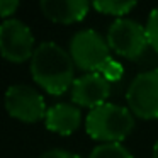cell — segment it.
<instances>
[{"mask_svg": "<svg viewBox=\"0 0 158 158\" xmlns=\"http://www.w3.org/2000/svg\"><path fill=\"white\" fill-rule=\"evenodd\" d=\"M110 94V82L99 72H89L77 77L72 83V99L77 106L94 107L106 102Z\"/></svg>", "mask_w": 158, "mask_h": 158, "instance_id": "obj_8", "label": "cell"}, {"mask_svg": "<svg viewBox=\"0 0 158 158\" xmlns=\"http://www.w3.org/2000/svg\"><path fill=\"white\" fill-rule=\"evenodd\" d=\"M126 100L129 110L138 117H158V68L138 73L126 90Z\"/></svg>", "mask_w": 158, "mask_h": 158, "instance_id": "obj_5", "label": "cell"}, {"mask_svg": "<svg viewBox=\"0 0 158 158\" xmlns=\"http://www.w3.org/2000/svg\"><path fill=\"white\" fill-rule=\"evenodd\" d=\"M100 73L104 75V78H106L107 82H117V80H121V77H123L124 68L117 60L112 58V60L107 61V65L104 66L102 70H100Z\"/></svg>", "mask_w": 158, "mask_h": 158, "instance_id": "obj_14", "label": "cell"}, {"mask_svg": "<svg viewBox=\"0 0 158 158\" xmlns=\"http://www.w3.org/2000/svg\"><path fill=\"white\" fill-rule=\"evenodd\" d=\"M31 75L51 95H61L73 83V58L55 41L36 46L31 58Z\"/></svg>", "mask_w": 158, "mask_h": 158, "instance_id": "obj_1", "label": "cell"}, {"mask_svg": "<svg viewBox=\"0 0 158 158\" xmlns=\"http://www.w3.org/2000/svg\"><path fill=\"white\" fill-rule=\"evenodd\" d=\"M134 127V117L127 107L104 102L87 112L85 131L102 143H121Z\"/></svg>", "mask_w": 158, "mask_h": 158, "instance_id": "obj_2", "label": "cell"}, {"mask_svg": "<svg viewBox=\"0 0 158 158\" xmlns=\"http://www.w3.org/2000/svg\"><path fill=\"white\" fill-rule=\"evenodd\" d=\"M107 44L116 55L134 60L150 46L146 29L129 17H119L107 29Z\"/></svg>", "mask_w": 158, "mask_h": 158, "instance_id": "obj_4", "label": "cell"}, {"mask_svg": "<svg viewBox=\"0 0 158 158\" xmlns=\"http://www.w3.org/2000/svg\"><path fill=\"white\" fill-rule=\"evenodd\" d=\"M92 5L97 10L104 12V14H109V15H116L119 19L124 14H127L136 5V2L134 0H127V2H123V0H95Z\"/></svg>", "mask_w": 158, "mask_h": 158, "instance_id": "obj_12", "label": "cell"}, {"mask_svg": "<svg viewBox=\"0 0 158 158\" xmlns=\"http://www.w3.org/2000/svg\"><path fill=\"white\" fill-rule=\"evenodd\" d=\"M70 55L78 68L89 72H99L107 65L110 56V48L107 41L95 29H80L70 39Z\"/></svg>", "mask_w": 158, "mask_h": 158, "instance_id": "obj_3", "label": "cell"}, {"mask_svg": "<svg viewBox=\"0 0 158 158\" xmlns=\"http://www.w3.org/2000/svg\"><path fill=\"white\" fill-rule=\"evenodd\" d=\"M34 34L24 21L9 17L0 22V55L9 61H26L34 53Z\"/></svg>", "mask_w": 158, "mask_h": 158, "instance_id": "obj_6", "label": "cell"}, {"mask_svg": "<svg viewBox=\"0 0 158 158\" xmlns=\"http://www.w3.org/2000/svg\"><path fill=\"white\" fill-rule=\"evenodd\" d=\"M39 7L43 14L51 21L72 24L85 17L90 4L85 0H41Z\"/></svg>", "mask_w": 158, "mask_h": 158, "instance_id": "obj_9", "label": "cell"}, {"mask_svg": "<svg viewBox=\"0 0 158 158\" xmlns=\"http://www.w3.org/2000/svg\"><path fill=\"white\" fill-rule=\"evenodd\" d=\"M153 158H158V139L153 144Z\"/></svg>", "mask_w": 158, "mask_h": 158, "instance_id": "obj_17", "label": "cell"}, {"mask_svg": "<svg viewBox=\"0 0 158 158\" xmlns=\"http://www.w3.org/2000/svg\"><path fill=\"white\" fill-rule=\"evenodd\" d=\"M82 123V112L78 106L70 102H58L48 107L44 124L49 131L58 134H72Z\"/></svg>", "mask_w": 158, "mask_h": 158, "instance_id": "obj_10", "label": "cell"}, {"mask_svg": "<svg viewBox=\"0 0 158 158\" xmlns=\"http://www.w3.org/2000/svg\"><path fill=\"white\" fill-rule=\"evenodd\" d=\"M144 29H146V36H148L150 46L155 51H158V7H155L153 10L150 12Z\"/></svg>", "mask_w": 158, "mask_h": 158, "instance_id": "obj_13", "label": "cell"}, {"mask_svg": "<svg viewBox=\"0 0 158 158\" xmlns=\"http://www.w3.org/2000/svg\"><path fill=\"white\" fill-rule=\"evenodd\" d=\"M4 104L10 116L24 123H36L43 119L48 110L41 92L27 83H12L5 90Z\"/></svg>", "mask_w": 158, "mask_h": 158, "instance_id": "obj_7", "label": "cell"}, {"mask_svg": "<svg viewBox=\"0 0 158 158\" xmlns=\"http://www.w3.org/2000/svg\"><path fill=\"white\" fill-rule=\"evenodd\" d=\"M17 7H19L17 0H0V15L9 19V15L14 14Z\"/></svg>", "mask_w": 158, "mask_h": 158, "instance_id": "obj_16", "label": "cell"}, {"mask_svg": "<svg viewBox=\"0 0 158 158\" xmlns=\"http://www.w3.org/2000/svg\"><path fill=\"white\" fill-rule=\"evenodd\" d=\"M38 158H82V156L78 153L63 150V148H51V150H46L44 153H41Z\"/></svg>", "mask_w": 158, "mask_h": 158, "instance_id": "obj_15", "label": "cell"}, {"mask_svg": "<svg viewBox=\"0 0 158 158\" xmlns=\"http://www.w3.org/2000/svg\"><path fill=\"white\" fill-rule=\"evenodd\" d=\"M89 158H134V156L121 143H100L95 148H92Z\"/></svg>", "mask_w": 158, "mask_h": 158, "instance_id": "obj_11", "label": "cell"}]
</instances>
